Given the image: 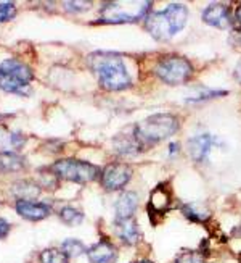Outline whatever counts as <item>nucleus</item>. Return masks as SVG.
<instances>
[{
  "instance_id": "obj_14",
  "label": "nucleus",
  "mask_w": 241,
  "mask_h": 263,
  "mask_svg": "<svg viewBox=\"0 0 241 263\" xmlns=\"http://www.w3.org/2000/svg\"><path fill=\"white\" fill-rule=\"evenodd\" d=\"M170 191L167 186L161 184L158 186L150 196V205H148V212L150 215H163L164 212H167V209L170 207Z\"/></svg>"
},
{
  "instance_id": "obj_32",
  "label": "nucleus",
  "mask_w": 241,
  "mask_h": 263,
  "mask_svg": "<svg viewBox=\"0 0 241 263\" xmlns=\"http://www.w3.org/2000/svg\"><path fill=\"white\" fill-rule=\"evenodd\" d=\"M235 20H236V23L241 26V5H239V8L236 10V13H235Z\"/></svg>"
},
{
  "instance_id": "obj_5",
  "label": "nucleus",
  "mask_w": 241,
  "mask_h": 263,
  "mask_svg": "<svg viewBox=\"0 0 241 263\" xmlns=\"http://www.w3.org/2000/svg\"><path fill=\"white\" fill-rule=\"evenodd\" d=\"M151 2H111L103 7L100 21L103 23H134L143 18Z\"/></svg>"
},
{
  "instance_id": "obj_23",
  "label": "nucleus",
  "mask_w": 241,
  "mask_h": 263,
  "mask_svg": "<svg viewBox=\"0 0 241 263\" xmlns=\"http://www.w3.org/2000/svg\"><path fill=\"white\" fill-rule=\"evenodd\" d=\"M40 263H70V257L61 249H45L40 254Z\"/></svg>"
},
{
  "instance_id": "obj_28",
  "label": "nucleus",
  "mask_w": 241,
  "mask_h": 263,
  "mask_svg": "<svg viewBox=\"0 0 241 263\" xmlns=\"http://www.w3.org/2000/svg\"><path fill=\"white\" fill-rule=\"evenodd\" d=\"M217 96H225V92H217V90L203 89V90H200L198 96L188 97V100H191V102H200V100H208V99H212V97H217Z\"/></svg>"
},
{
  "instance_id": "obj_18",
  "label": "nucleus",
  "mask_w": 241,
  "mask_h": 263,
  "mask_svg": "<svg viewBox=\"0 0 241 263\" xmlns=\"http://www.w3.org/2000/svg\"><path fill=\"white\" fill-rule=\"evenodd\" d=\"M164 13L170 23V28H172V32L177 34L179 31H182L187 25V20H188V10L185 5H180V4H172L169 5Z\"/></svg>"
},
{
  "instance_id": "obj_19",
  "label": "nucleus",
  "mask_w": 241,
  "mask_h": 263,
  "mask_svg": "<svg viewBox=\"0 0 241 263\" xmlns=\"http://www.w3.org/2000/svg\"><path fill=\"white\" fill-rule=\"evenodd\" d=\"M11 194L18 200H34L36 197H39L40 186L32 181H18L11 186Z\"/></svg>"
},
{
  "instance_id": "obj_21",
  "label": "nucleus",
  "mask_w": 241,
  "mask_h": 263,
  "mask_svg": "<svg viewBox=\"0 0 241 263\" xmlns=\"http://www.w3.org/2000/svg\"><path fill=\"white\" fill-rule=\"evenodd\" d=\"M182 213L185 215V218H188L190 221L194 223H204L209 218V212L204 210L201 205L198 203H187L182 207Z\"/></svg>"
},
{
  "instance_id": "obj_12",
  "label": "nucleus",
  "mask_w": 241,
  "mask_h": 263,
  "mask_svg": "<svg viewBox=\"0 0 241 263\" xmlns=\"http://www.w3.org/2000/svg\"><path fill=\"white\" fill-rule=\"evenodd\" d=\"M90 263H114L118 258V249L108 241H100L87 249Z\"/></svg>"
},
{
  "instance_id": "obj_29",
  "label": "nucleus",
  "mask_w": 241,
  "mask_h": 263,
  "mask_svg": "<svg viewBox=\"0 0 241 263\" xmlns=\"http://www.w3.org/2000/svg\"><path fill=\"white\" fill-rule=\"evenodd\" d=\"M63 5L66 7L68 11H85V10H90L92 7V2H79V0H76V2H63Z\"/></svg>"
},
{
  "instance_id": "obj_11",
  "label": "nucleus",
  "mask_w": 241,
  "mask_h": 263,
  "mask_svg": "<svg viewBox=\"0 0 241 263\" xmlns=\"http://www.w3.org/2000/svg\"><path fill=\"white\" fill-rule=\"evenodd\" d=\"M113 145L116 148V152L122 154V155H134V154H139L142 152L143 148L139 144L134 133V126L129 129H124L122 133H119L116 137L113 139Z\"/></svg>"
},
{
  "instance_id": "obj_25",
  "label": "nucleus",
  "mask_w": 241,
  "mask_h": 263,
  "mask_svg": "<svg viewBox=\"0 0 241 263\" xmlns=\"http://www.w3.org/2000/svg\"><path fill=\"white\" fill-rule=\"evenodd\" d=\"M39 181H40V187L43 189H50L55 191L58 187V176H56L53 171L50 170H40L39 171Z\"/></svg>"
},
{
  "instance_id": "obj_17",
  "label": "nucleus",
  "mask_w": 241,
  "mask_h": 263,
  "mask_svg": "<svg viewBox=\"0 0 241 263\" xmlns=\"http://www.w3.org/2000/svg\"><path fill=\"white\" fill-rule=\"evenodd\" d=\"M212 144H214V137L209 134L194 136L188 141V152L194 162H203V160L208 157Z\"/></svg>"
},
{
  "instance_id": "obj_34",
  "label": "nucleus",
  "mask_w": 241,
  "mask_h": 263,
  "mask_svg": "<svg viewBox=\"0 0 241 263\" xmlns=\"http://www.w3.org/2000/svg\"><path fill=\"white\" fill-rule=\"evenodd\" d=\"M239 42H241V32H239Z\"/></svg>"
},
{
  "instance_id": "obj_30",
  "label": "nucleus",
  "mask_w": 241,
  "mask_h": 263,
  "mask_svg": "<svg viewBox=\"0 0 241 263\" xmlns=\"http://www.w3.org/2000/svg\"><path fill=\"white\" fill-rule=\"evenodd\" d=\"M10 223L4 218H0V239H5L10 233Z\"/></svg>"
},
{
  "instance_id": "obj_22",
  "label": "nucleus",
  "mask_w": 241,
  "mask_h": 263,
  "mask_svg": "<svg viewBox=\"0 0 241 263\" xmlns=\"http://www.w3.org/2000/svg\"><path fill=\"white\" fill-rule=\"evenodd\" d=\"M60 220L64 224L76 226V224H80V223L84 221V213L79 212L74 207H64V209L60 210Z\"/></svg>"
},
{
  "instance_id": "obj_27",
  "label": "nucleus",
  "mask_w": 241,
  "mask_h": 263,
  "mask_svg": "<svg viewBox=\"0 0 241 263\" xmlns=\"http://www.w3.org/2000/svg\"><path fill=\"white\" fill-rule=\"evenodd\" d=\"M16 15V8L15 4H10V2H0V23H5L10 21L11 18H15Z\"/></svg>"
},
{
  "instance_id": "obj_10",
  "label": "nucleus",
  "mask_w": 241,
  "mask_h": 263,
  "mask_svg": "<svg viewBox=\"0 0 241 263\" xmlns=\"http://www.w3.org/2000/svg\"><path fill=\"white\" fill-rule=\"evenodd\" d=\"M203 21L206 25L225 29L230 26V13H228V8L222 4H212L203 11Z\"/></svg>"
},
{
  "instance_id": "obj_4",
  "label": "nucleus",
  "mask_w": 241,
  "mask_h": 263,
  "mask_svg": "<svg viewBox=\"0 0 241 263\" xmlns=\"http://www.w3.org/2000/svg\"><path fill=\"white\" fill-rule=\"evenodd\" d=\"M52 171L61 179L79 182V184H85V182L95 181L101 175V171L97 165L84 162V160H76V158L58 160V162L52 166Z\"/></svg>"
},
{
  "instance_id": "obj_33",
  "label": "nucleus",
  "mask_w": 241,
  "mask_h": 263,
  "mask_svg": "<svg viewBox=\"0 0 241 263\" xmlns=\"http://www.w3.org/2000/svg\"><path fill=\"white\" fill-rule=\"evenodd\" d=\"M134 263H153L150 260H139V261H134Z\"/></svg>"
},
{
  "instance_id": "obj_31",
  "label": "nucleus",
  "mask_w": 241,
  "mask_h": 263,
  "mask_svg": "<svg viewBox=\"0 0 241 263\" xmlns=\"http://www.w3.org/2000/svg\"><path fill=\"white\" fill-rule=\"evenodd\" d=\"M235 78H236V81L241 83V60L238 62L236 68H235Z\"/></svg>"
},
{
  "instance_id": "obj_3",
  "label": "nucleus",
  "mask_w": 241,
  "mask_h": 263,
  "mask_svg": "<svg viewBox=\"0 0 241 263\" xmlns=\"http://www.w3.org/2000/svg\"><path fill=\"white\" fill-rule=\"evenodd\" d=\"M34 79L31 68L15 59H8L0 63V89L10 94L29 96V83Z\"/></svg>"
},
{
  "instance_id": "obj_7",
  "label": "nucleus",
  "mask_w": 241,
  "mask_h": 263,
  "mask_svg": "<svg viewBox=\"0 0 241 263\" xmlns=\"http://www.w3.org/2000/svg\"><path fill=\"white\" fill-rule=\"evenodd\" d=\"M132 178V170L125 163H109L101 171V184L108 191L122 189Z\"/></svg>"
},
{
  "instance_id": "obj_9",
  "label": "nucleus",
  "mask_w": 241,
  "mask_h": 263,
  "mask_svg": "<svg viewBox=\"0 0 241 263\" xmlns=\"http://www.w3.org/2000/svg\"><path fill=\"white\" fill-rule=\"evenodd\" d=\"M16 212L19 216L29 221H40L50 215V207L47 203L32 202V200H18L16 202Z\"/></svg>"
},
{
  "instance_id": "obj_6",
  "label": "nucleus",
  "mask_w": 241,
  "mask_h": 263,
  "mask_svg": "<svg viewBox=\"0 0 241 263\" xmlns=\"http://www.w3.org/2000/svg\"><path fill=\"white\" fill-rule=\"evenodd\" d=\"M193 73V68L183 57L170 55L163 59L156 66V74L167 84H182L188 81Z\"/></svg>"
},
{
  "instance_id": "obj_13",
  "label": "nucleus",
  "mask_w": 241,
  "mask_h": 263,
  "mask_svg": "<svg viewBox=\"0 0 241 263\" xmlns=\"http://www.w3.org/2000/svg\"><path fill=\"white\" fill-rule=\"evenodd\" d=\"M137 207H139V196L134 191H125L122 192L116 205H114V210H116V220H127L132 218Z\"/></svg>"
},
{
  "instance_id": "obj_20",
  "label": "nucleus",
  "mask_w": 241,
  "mask_h": 263,
  "mask_svg": "<svg viewBox=\"0 0 241 263\" xmlns=\"http://www.w3.org/2000/svg\"><path fill=\"white\" fill-rule=\"evenodd\" d=\"M26 166V158L18 152L0 154V171L4 173H15Z\"/></svg>"
},
{
  "instance_id": "obj_16",
  "label": "nucleus",
  "mask_w": 241,
  "mask_h": 263,
  "mask_svg": "<svg viewBox=\"0 0 241 263\" xmlns=\"http://www.w3.org/2000/svg\"><path fill=\"white\" fill-rule=\"evenodd\" d=\"M26 139L21 133L10 131L7 126L0 124V154L7 152H16L25 145Z\"/></svg>"
},
{
  "instance_id": "obj_15",
  "label": "nucleus",
  "mask_w": 241,
  "mask_h": 263,
  "mask_svg": "<svg viewBox=\"0 0 241 263\" xmlns=\"http://www.w3.org/2000/svg\"><path fill=\"white\" fill-rule=\"evenodd\" d=\"M116 234L124 244L134 246L140 241V230L139 223L134 218L127 220H116Z\"/></svg>"
},
{
  "instance_id": "obj_8",
  "label": "nucleus",
  "mask_w": 241,
  "mask_h": 263,
  "mask_svg": "<svg viewBox=\"0 0 241 263\" xmlns=\"http://www.w3.org/2000/svg\"><path fill=\"white\" fill-rule=\"evenodd\" d=\"M145 28L156 41H169L174 36L170 23L164 11H155V13L148 15L145 21Z\"/></svg>"
},
{
  "instance_id": "obj_24",
  "label": "nucleus",
  "mask_w": 241,
  "mask_h": 263,
  "mask_svg": "<svg viewBox=\"0 0 241 263\" xmlns=\"http://www.w3.org/2000/svg\"><path fill=\"white\" fill-rule=\"evenodd\" d=\"M61 250L68 257H80L87 249L79 239H66V241L61 244Z\"/></svg>"
},
{
  "instance_id": "obj_26",
  "label": "nucleus",
  "mask_w": 241,
  "mask_h": 263,
  "mask_svg": "<svg viewBox=\"0 0 241 263\" xmlns=\"http://www.w3.org/2000/svg\"><path fill=\"white\" fill-rule=\"evenodd\" d=\"M176 263H204L203 255L200 252H191V250H183L176 258Z\"/></svg>"
},
{
  "instance_id": "obj_1",
  "label": "nucleus",
  "mask_w": 241,
  "mask_h": 263,
  "mask_svg": "<svg viewBox=\"0 0 241 263\" xmlns=\"http://www.w3.org/2000/svg\"><path fill=\"white\" fill-rule=\"evenodd\" d=\"M89 66L100 81V86L106 90H122L130 86V76L122 59L118 53L95 52L89 57Z\"/></svg>"
},
{
  "instance_id": "obj_2",
  "label": "nucleus",
  "mask_w": 241,
  "mask_h": 263,
  "mask_svg": "<svg viewBox=\"0 0 241 263\" xmlns=\"http://www.w3.org/2000/svg\"><path fill=\"white\" fill-rule=\"evenodd\" d=\"M179 129V118L170 113H158L145 118L134 126V133L142 148L167 139Z\"/></svg>"
}]
</instances>
